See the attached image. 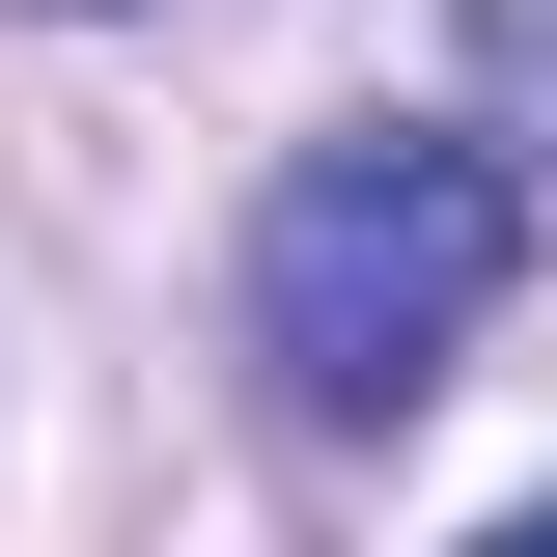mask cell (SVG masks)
<instances>
[{
	"label": "cell",
	"instance_id": "6da1fadb",
	"mask_svg": "<svg viewBox=\"0 0 557 557\" xmlns=\"http://www.w3.org/2000/svg\"><path fill=\"white\" fill-rule=\"evenodd\" d=\"M502 278H530V168H502L474 112H362V139H307L251 196V362H278V418L391 446V418L502 335Z\"/></svg>",
	"mask_w": 557,
	"mask_h": 557
},
{
	"label": "cell",
	"instance_id": "7a4b0ae2",
	"mask_svg": "<svg viewBox=\"0 0 557 557\" xmlns=\"http://www.w3.org/2000/svg\"><path fill=\"white\" fill-rule=\"evenodd\" d=\"M474 139L557 168V0H474Z\"/></svg>",
	"mask_w": 557,
	"mask_h": 557
},
{
	"label": "cell",
	"instance_id": "3957f363",
	"mask_svg": "<svg viewBox=\"0 0 557 557\" xmlns=\"http://www.w3.org/2000/svg\"><path fill=\"white\" fill-rule=\"evenodd\" d=\"M474 557H557V502H502V530H474Z\"/></svg>",
	"mask_w": 557,
	"mask_h": 557
}]
</instances>
